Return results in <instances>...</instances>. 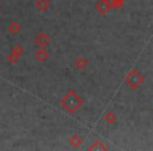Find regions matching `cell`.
Here are the masks:
<instances>
[{"mask_svg": "<svg viewBox=\"0 0 153 151\" xmlns=\"http://www.w3.org/2000/svg\"><path fill=\"white\" fill-rule=\"evenodd\" d=\"M60 104L67 112L74 113L81 108L84 104V100L76 94L74 89H69L67 94H65V96L61 99Z\"/></svg>", "mask_w": 153, "mask_h": 151, "instance_id": "1", "label": "cell"}, {"mask_svg": "<svg viewBox=\"0 0 153 151\" xmlns=\"http://www.w3.org/2000/svg\"><path fill=\"white\" fill-rule=\"evenodd\" d=\"M144 81H145V77L136 69H131L125 78L126 84H127V86L131 90L137 89L144 83Z\"/></svg>", "mask_w": 153, "mask_h": 151, "instance_id": "2", "label": "cell"}, {"mask_svg": "<svg viewBox=\"0 0 153 151\" xmlns=\"http://www.w3.org/2000/svg\"><path fill=\"white\" fill-rule=\"evenodd\" d=\"M94 9L101 15H106L107 13L110 12V10H112V5L109 0H99L97 4L94 5Z\"/></svg>", "mask_w": 153, "mask_h": 151, "instance_id": "3", "label": "cell"}, {"mask_svg": "<svg viewBox=\"0 0 153 151\" xmlns=\"http://www.w3.org/2000/svg\"><path fill=\"white\" fill-rule=\"evenodd\" d=\"M35 42L40 47H45L46 45L49 44L51 38H49L48 35L45 34V33H40V34L37 35V37L35 38Z\"/></svg>", "mask_w": 153, "mask_h": 151, "instance_id": "4", "label": "cell"}, {"mask_svg": "<svg viewBox=\"0 0 153 151\" xmlns=\"http://www.w3.org/2000/svg\"><path fill=\"white\" fill-rule=\"evenodd\" d=\"M48 57H49V51H46L45 47H40V49L37 51L36 54H35V58L40 62H43V61H45V60H47Z\"/></svg>", "mask_w": 153, "mask_h": 151, "instance_id": "5", "label": "cell"}, {"mask_svg": "<svg viewBox=\"0 0 153 151\" xmlns=\"http://www.w3.org/2000/svg\"><path fill=\"white\" fill-rule=\"evenodd\" d=\"M74 66H76V69H79V70H83L86 68V66L88 65V61L86 58L84 57H79V58H76V60H74Z\"/></svg>", "mask_w": 153, "mask_h": 151, "instance_id": "6", "label": "cell"}, {"mask_svg": "<svg viewBox=\"0 0 153 151\" xmlns=\"http://www.w3.org/2000/svg\"><path fill=\"white\" fill-rule=\"evenodd\" d=\"M68 142H69V144L71 147H74V148H78V147L82 145L83 140H82V138L79 135V134H74V135H71L69 138Z\"/></svg>", "mask_w": 153, "mask_h": 151, "instance_id": "7", "label": "cell"}, {"mask_svg": "<svg viewBox=\"0 0 153 151\" xmlns=\"http://www.w3.org/2000/svg\"><path fill=\"white\" fill-rule=\"evenodd\" d=\"M88 150L89 151H98V150H107V147L105 146L104 144H103L102 142H101L100 140L96 141V142H94L91 145H90L89 147H88Z\"/></svg>", "mask_w": 153, "mask_h": 151, "instance_id": "8", "label": "cell"}, {"mask_svg": "<svg viewBox=\"0 0 153 151\" xmlns=\"http://www.w3.org/2000/svg\"><path fill=\"white\" fill-rule=\"evenodd\" d=\"M35 4L39 9V11H46L51 7V0H36Z\"/></svg>", "mask_w": 153, "mask_h": 151, "instance_id": "9", "label": "cell"}, {"mask_svg": "<svg viewBox=\"0 0 153 151\" xmlns=\"http://www.w3.org/2000/svg\"><path fill=\"white\" fill-rule=\"evenodd\" d=\"M104 120L106 123L108 124H113L117 122V115H115V113L113 112V111H107L106 113L104 115Z\"/></svg>", "mask_w": 153, "mask_h": 151, "instance_id": "10", "label": "cell"}, {"mask_svg": "<svg viewBox=\"0 0 153 151\" xmlns=\"http://www.w3.org/2000/svg\"><path fill=\"white\" fill-rule=\"evenodd\" d=\"M111 3V5H112V9H121L122 7L124 5V3H125V1L124 0H109Z\"/></svg>", "mask_w": 153, "mask_h": 151, "instance_id": "11", "label": "cell"}]
</instances>
